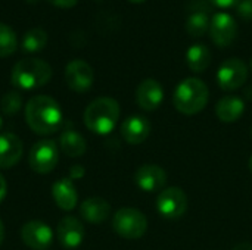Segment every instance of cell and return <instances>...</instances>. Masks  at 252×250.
Returning a JSON list of instances; mask_svg holds the SVG:
<instances>
[{"label":"cell","mask_w":252,"mask_h":250,"mask_svg":"<svg viewBox=\"0 0 252 250\" xmlns=\"http://www.w3.org/2000/svg\"><path fill=\"white\" fill-rule=\"evenodd\" d=\"M25 119L28 127L40 136L53 134L62 122L59 103L50 96H34L25 106Z\"/></svg>","instance_id":"cell-1"},{"label":"cell","mask_w":252,"mask_h":250,"mask_svg":"<svg viewBox=\"0 0 252 250\" xmlns=\"http://www.w3.org/2000/svg\"><path fill=\"white\" fill-rule=\"evenodd\" d=\"M120 118V105L112 97L94 99L84 111L86 127L99 136L109 134Z\"/></svg>","instance_id":"cell-2"},{"label":"cell","mask_w":252,"mask_h":250,"mask_svg":"<svg viewBox=\"0 0 252 250\" xmlns=\"http://www.w3.org/2000/svg\"><path fill=\"white\" fill-rule=\"evenodd\" d=\"M52 78V68L47 62L37 57H25L15 63L10 81L16 88L34 90L47 84Z\"/></svg>","instance_id":"cell-3"},{"label":"cell","mask_w":252,"mask_h":250,"mask_svg":"<svg viewBox=\"0 0 252 250\" xmlns=\"http://www.w3.org/2000/svg\"><path fill=\"white\" fill-rule=\"evenodd\" d=\"M208 96V87L202 80L186 78L177 85L173 102L179 112L185 115H195L207 106Z\"/></svg>","instance_id":"cell-4"},{"label":"cell","mask_w":252,"mask_h":250,"mask_svg":"<svg viewBox=\"0 0 252 250\" xmlns=\"http://www.w3.org/2000/svg\"><path fill=\"white\" fill-rule=\"evenodd\" d=\"M112 228L123 239H140L148 230V220L139 209L123 208L115 212Z\"/></svg>","instance_id":"cell-5"},{"label":"cell","mask_w":252,"mask_h":250,"mask_svg":"<svg viewBox=\"0 0 252 250\" xmlns=\"http://www.w3.org/2000/svg\"><path fill=\"white\" fill-rule=\"evenodd\" d=\"M59 162V152L58 146L53 140H40L37 141L28 156L30 168L37 174H49L55 169Z\"/></svg>","instance_id":"cell-6"},{"label":"cell","mask_w":252,"mask_h":250,"mask_svg":"<svg viewBox=\"0 0 252 250\" xmlns=\"http://www.w3.org/2000/svg\"><path fill=\"white\" fill-rule=\"evenodd\" d=\"M157 209L161 217L167 220H179L188 209L186 193L179 187H168L159 192L157 199Z\"/></svg>","instance_id":"cell-7"},{"label":"cell","mask_w":252,"mask_h":250,"mask_svg":"<svg viewBox=\"0 0 252 250\" xmlns=\"http://www.w3.org/2000/svg\"><path fill=\"white\" fill-rule=\"evenodd\" d=\"M248 78V66L244 60L232 57L224 60L217 71V83L221 90L233 91L245 84Z\"/></svg>","instance_id":"cell-8"},{"label":"cell","mask_w":252,"mask_h":250,"mask_svg":"<svg viewBox=\"0 0 252 250\" xmlns=\"http://www.w3.org/2000/svg\"><path fill=\"white\" fill-rule=\"evenodd\" d=\"M210 35L219 47H227L238 35V24L235 18L226 12H219L210 22Z\"/></svg>","instance_id":"cell-9"},{"label":"cell","mask_w":252,"mask_h":250,"mask_svg":"<svg viewBox=\"0 0 252 250\" xmlns=\"http://www.w3.org/2000/svg\"><path fill=\"white\" fill-rule=\"evenodd\" d=\"M65 81L71 90L77 93H84L93 85L94 72L86 60L74 59L65 68Z\"/></svg>","instance_id":"cell-10"},{"label":"cell","mask_w":252,"mask_h":250,"mask_svg":"<svg viewBox=\"0 0 252 250\" xmlns=\"http://www.w3.org/2000/svg\"><path fill=\"white\" fill-rule=\"evenodd\" d=\"M21 239L30 249L46 250L53 242V233L47 224L41 221H30L22 225Z\"/></svg>","instance_id":"cell-11"},{"label":"cell","mask_w":252,"mask_h":250,"mask_svg":"<svg viewBox=\"0 0 252 250\" xmlns=\"http://www.w3.org/2000/svg\"><path fill=\"white\" fill-rule=\"evenodd\" d=\"M134 183L143 192L162 190L167 183V174L159 165H142L134 172Z\"/></svg>","instance_id":"cell-12"},{"label":"cell","mask_w":252,"mask_h":250,"mask_svg":"<svg viewBox=\"0 0 252 250\" xmlns=\"http://www.w3.org/2000/svg\"><path fill=\"white\" fill-rule=\"evenodd\" d=\"M164 99V90L162 85L154 80V78H146L143 80L137 90H136V100L137 105L148 112H152L155 109H158L162 103Z\"/></svg>","instance_id":"cell-13"},{"label":"cell","mask_w":252,"mask_h":250,"mask_svg":"<svg viewBox=\"0 0 252 250\" xmlns=\"http://www.w3.org/2000/svg\"><path fill=\"white\" fill-rule=\"evenodd\" d=\"M58 240L62 248L68 250L77 249L84 239V227L75 217H65L58 224Z\"/></svg>","instance_id":"cell-14"},{"label":"cell","mask_w":252,"mask_h":250,"mask_svg":"<svg viewBox=\"0 0 252 250\" xmlns=\"http://www.w3.org/2000/svg\"><path fill=\"white\" fill-rule=\"evenodd\" d=\"M24 152L22 141L12 133L0 134V169H9L15 167Z\"/></svg>","instance_id":"cell-15"},{"label":"cell","mask_w":252,"mask_h":250,"mask_svg":"<svg viewBox=\"0 0 252 250\" xmlns=\"http://www.w3.org/2000/svg\"><path fill=\"white\" fill-rule=\"evenodd\" d=\"M151 133V124L146 118L134 115L128 116L121 125V136L130 144L143 143Z\"/></svg>","instance_id":"cell-16"},{"label":"cell","mask_w":252,"mask_h":250,"mask_svg":"<svg viewBox=\"0 0 252 250\" xmlns=\"http://www.w3.org/2000/svg\"><path fill=\"white\" fill-rule=\"evenodd\" d=\"M52 196L58 208L62 211H72L77 206L78 194L71 178H61L52 187Z\"/></svg>","instance_id":"cell-17"},{"label":"cell","mask_w":252,"mask_h":250,"mask_svg":"<svg viewBox=\"0 0 252 250\" xmlns=\"http://www.w3.org/2000/svg\"><path fill=\"white\" fill-rule=\"evenodd\" d=\"M81 217L92 224H102L111 214L109 203L102 197H89L80 206Z\"/></svg>","instance_id":"cell-18"},{"label":"cell","mask_w":252,"mask_h":250,"mask_svg":"<svg viewBox=\"0 0 252 250\" xmlns=\"http://www.w3.org/2000/svg\"><path fill=\"white\" fill-rule=\"evenodd\" d=\"M245 111V103L238 96H224L216 106V113L221 122H236Z\"/></svg>","instance_id":"cell-19"},{"label":"cell","mask_w":252,"mask_h":250,"mask_svg":"<svg viewBox=\"0 0 252 250\" xmlns=\"http://www.w3.org/2000/svg\"><path fill=\"white\" fill-rule=\"evenodd\" d=\"M59 146L65 155L69 158H78L86 153L87 144L81 134L74 130H63L59 137Z\"/></svg>","instance_id":"cell-20"},{"label":"cell","mask_w":252,"mask_h":250,"mask_svg":"<svg viewBox=\"0 0 252 250\" xmlns=\"http://www.w3.org/2000/svg\"><path fill=\"white\" fill-rule=\"evenodd\" d=\"M186 62L193 72H204L211 63V52L204 44H193L186 53Z\"/></svg>","instance_id":"cell-21"},{"label":"cell","mask_w":252,"mask_h":250,"mask_svg":"<svg viewBox=\"0 0 252 250\" xmlns=\"http://www.w3.org/2000/svg\"><path fill=\"white\" fill-rule=\"evenodd\" d=\"M47 44V32L43 28H31L22 37V49L27 53H35Z\"/></svg>","instance_id":"cell-22"},{"label":"cell","mask_w":252,"mask_h":250,"mask_svg":"<svg viewBox=\"0 0 252 250\" xmlns=\"http://www.w3.org/2000/svg\"><path fill=\"white\" fill-rule=\"evenodd\" d=\"M210 18L205 12H195L188 18L186 31L190 37H202L210 29Z\"/></svg>","instance_id":"cell-23"},{"label":"cell","mask_w":252,"mask_h":250,"mask_svg":"<svg viewBox=\"0 0 252 250\" xmlns=\"http://www.w3.org/2000/svg\"><path fill=\"white\" fill-rule=\"evenodd\" d=\"M18 49V38L15 31L0 22V57H7L10 55H13Z\"/></svg>","instance_id":"cell-24"},{"label":"cell","mask_w":252,"mask_h":250,"mask_svg":"<svg viewBox=\"0 0 252 250\" xmlns=\"http://www.w3.org/2000/svg\"><path fill=\"white\" fill-rule=\"evenodd\" d=\"M22 97L18 91H7L0 99V109L4 115H15L21 111Z\"/></svg>","instance_id":"cell-25"},{"label":"cell","mask_w":252,"mask_h":250,"mask_svg":"<svg viewBox=\"0 0 252 250\" xmlns=\"http://www.w3.org/2000/svg\"><path fill=\"white\" fill-rule=\"evenodd\" d=\"M236 10L238 15L245 21H252V0H239Z\"/></svg>","instance_id":"cell-26"},{"label":"cell","mask_w":252,"mask_h":250,"mask_svg":"<svg viewBox=\"0 0 252 250\" xmlns=\"http://www.w3.org/2000/svg\"><path fill=\"white\" fill-rule=\"evenodd\" d=\"M47 1L52 6L61 7V9H71V7H74L78 3V0H47Z\"/></svg>","instance_id":"cell-27"},{"label":"cell","mask_w":252,"mask_h":250,"mask_svg":"<svg viewBox=\"0 0 252 250\" xmlns=\"http://www.w3.org/2000/svg\"><path fill=\"white\" fill-rule=\"evenodd\" d=\"M213 4H216L217 7H221V9H227V7H235L238 6L239 0H210Z\"/></svg>","instance_id":"cell-28"},{"label":"cell","mask_w":252,"mask_h":250,"mask_svg":"<svg viewBox=\"0 0 252 250\" xmlns=\"http://www.w3.org/2000/svg\"><path fill=\"white\" fill-rule=\"evenodd\" d=\"M84 168L81 165H74L71 169H69V175H71V180H80L84 177Z\"/></svg>","instance_id":"cell-29"},{"label":"cell","mask_w":252,"mask_h":250,"mask_svg":"<svg viewBox=\"0 0 252 250\" xmlns=\"http://www.w3.org/2000/svg\"><path fill=\"white\" fill-rule=\"evenodd\" d=\"M6 192H7L6 180H4V178H3V175L0 174V203H1V200L6 197Z\"/></svg>","instance_id":"cell-30"},{"label":"cell","mask_w":252,"mask_h":250,"mask_svg":"<svg viewBox=\"0 0 252 250\" xmlns=\"http://www.w3.org/2000/svg\"><path fill=\"white\" fill-rule=\"evenodd\" d=\"M233 250H252V245L251 243H241V245L235 246Z\"/></svg>","instance_id":"cell-31"},{"label":"cell","mask_w":252,"mask_h":250,"mask_svg":"<svg viewBox=\"0 0 252 250\" xmlns=\"http://www.w3.org/2000/svg\"><path fill=\"white\" fill-rule=\"evenodd\" d=\"M3 239H4V227H3V222H1V220H0V245H1V242H3Z\"/></svg>","instance_id":"cell-32"},{"label":"cell","mask_w":252,"mask_h":250,"mask_svg":"<svg viewBox=\"0 0 252 250\" xmlns=\"http://www.w3.org/2000/svg\"><path fill=\"white\" fill-rule=\"evenodd\" d=\"M128 1H131V3H143L146 0H128Z\"/></svg>","instance_id":"cell-33"},{"label":"cell","mask_w":252,"mask_h":250,"mask_svg":"<svg viewBox=\"0 0 252 250\" xmlns=\"http://www.w3.org/2000/svg\"><path fill=\"white\" fill-rule=\"evenodd\" d=\"M248 167H250V171L252 172V155L251 158H250V162H248Z\"/></svg>","instance_id":"cell-34"},{"label":"cell","mask_w":252,"mask_h":250,"mask_svg":"<svg viewBox=\"0 0 252 250\" xmlns=\"http://www.w3.org/2000/svg\"><path fill=\"white\" fill-rule=\"evenodd\" d=\"M1 125H3V121H1V118H0V128H1Z\"/></svg>","instance_id":"cell-35"},{"label":"cell","mask_w":252,"mask_h":250,"mask_svg":"<svg viewBox=\"0 0 252 250\" xmlns=\"http://www.w3.org/2000/svg\"><path fill=\"white\" fill-rule=\"evenodd\" d=\"M250 66H251V69H252V59H251V62H250Z\"/></svg>","instance_id":"cell-36"},{"label":"cell","mask_w":252,"mask_h":250,"mask_svg":"<svg viewBox=\"0 0 252 250\" xmlns=\"http://www.w3.org/2000/svg\"><path fill=\"white\" fill-rule=\"evenodd\" d=\"M251 136H252V128H251Z\"/></svg>","instance_id":"cell-37"}]
</instances>
